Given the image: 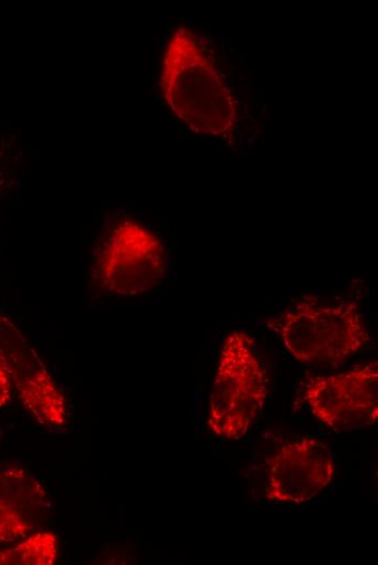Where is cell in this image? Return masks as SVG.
<instances>
[{"instance_id":"1","label":"cell","mask_w":378,"mask_h":565,"mask_svg":"<svg viewBox=\"0 0 378 565\" xmlns=\"http://www.w3.org/2000/svg\"><path fill=\"white\" fill-rule=\"evenodd\" d=\"M160 83L167 106L190 130L214 138L231 136L238 122L236 99L186 26L177 27L167 40Z\"/></svg>"},{"instance_id":"2","label":"cell","mask_w":378,"mask_h":565,"mask_svg":"<svg viewBox=\"0 0 378 565\" xmlns=\"http://www.w3.org/2000/svg\"><path fill=\"white\" fill-rule=\"evenodd\" d=\"M285 349L305 364L342 362L357 354L370 335L355 302L305 296L267 321Z\"/></svg>"},{"instance_id":"3","label":"cell","mask_w":378,"mask_h":565,"mask_svg":"<svg viewBox=\"0 0 378 565\" xmlns=\"http://www.w3.org/2000/svg\"><path fill=\"white\" fill-rule=\"evenodd\" d=\"M267 372L254 338L236 329L224 338L209 401L206 427L215 436L238 440L264 410Z\"/></svg>"},{"instance_id":"4","label":"cell","mask_w":378,"mask_h":565,"mask_svg":"<svg viewBox=\"0 0 378 565\" xmlns=\"http://www.w3.org/2000/svg\"><path fill=\"white\" fill-rule=\"evenodd\" d=\"M167 255L162 241L143 225L124 219L108 234L94 255L90 277L102 294H143L162 282Z\"/></svg>"},{"instance_id":"5","label":"cell","mask_w":378,"mask_h":565,"mask_svg":"<svg viewBox=\"0 0 378 565\" xmlns=\"http://www.w3.org/2000/svg\"><path fill=\"white\" fill-rule=\"evenodd\" d=\"M378 363L336 375L308 377L303 398L311 414L337 431L374 425L378 416Z\"/></svg>"},{"instance_id":"6","label":"cell","mask_w":378,"mask_h":565,"mask_svg":"<svg viewBox=\"0 0 378 565\" xmlns=\"http://www.w3.org/2000/svg\"><path fill=\"white\" fill-rule=\"evenodd\" d=\"M0 361L21 402L35 419L58 429L67 422L66 401L25 335L0 311Z\"/></svg>"},{"instance_id":"7","label":"cell","mask_w":378,"mask_h":565,"mask_svg":"<svg viewBox=\"0 0 378 565\" xmlns=\"http://www.w3.org/2000/svg\"><path fill=\"white\" fill-rule=\"evenodd\" d=\"M336 466L330 448L312 437L292 439L266 461L264 498L275 503L303 504L332 481Z\"/></svg>"},{"instance_id":"8","label":"cell","mask_w":378,"mask_h":565,"mask_svg":"<svg viewBox=\"0 0 378 565\" xmlns=\"http://www.w3.org/2000/svg\"><path fill=\"white\" fill-rule=\"evenodd\" d=\"M50 513L47 490L30 472L14 465L0 467V544L39 530Z\"/></svg>"},{"instance_id":"9","label":"cell","mask_w":378,"mask_h":565,"mask_svg":"<svg viewBox=\"0 0 378 565\" xmlns=\"http://www.w3.org/2000/svg\"><path fill=\"white\" fill-rule=\"evenodd\" d=\"M59 555V539L51 530H37L18 543L0 550V565H53Z\"/></svg>"},{"instance_id":"10","label":"cell","mask_w":378,"mask_h":565,"mask_svg":"<svg viewBox=\"0 0 378 565\" xmlns=\"http://www.w3.org/2000/svg\"><path fill=\"white\" fill-rule=\"evenodd\" d=\"M12 382L10 380V377L3 366V364L0 361V409L5 406L12 397Z\"/></svg>"},{"instance_id":"11","label":"cell","mask_w":378,"mask_h":565,"mask_svg":"<svg viewBox=\"0 0 378 565\" xmlns=\"http://www.w3.org/2000/svg\"><path fill=\"white\" fill-rule=\"evenodd\" d=\"M4 179H5V166L3 165V160L0 156V191L3 187Z\"/></svg>"},{"instance_id":"12","label":"cell","mask_w":378,"mask_h":565,"mask_svg":"<svg viewBox=\"0 0 378 565\" xmlns=\"http://www.w3.org/2000/svg\"><path fill=\"white\" fill-rule=\"evenodd\" d=\"M0 435H1V432H0Z\"/></svg>"}]
</instances>
